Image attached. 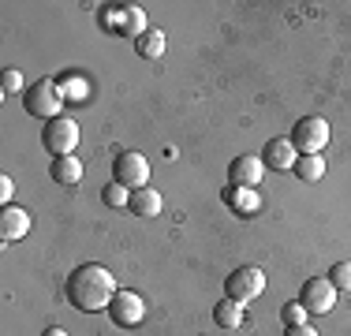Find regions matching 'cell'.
Wrapping results in <instances>:
<instances>
[{
	"mask_svg": "<svg viewBox=\"0 0 351 336\" xmlns=\"http://www.w3.org/2000/svg\"><path fill=\"white\" fill-rule=\"evenodd\" d=\"M262 176H265V165H262V157H258V154H243V157H236V161L228 165V183H232V187L258 191Z\"/></svg>",
	"mask_w": 351,
	"mask_h": 336,
	"instance_id": "cell-10",
	"label": "cell"
},
{
	"mask_svg": "<svg viewBox=\"0 0 351 336\" xmlns=\"http://www.w3.org/2000/svg\"><path fill=\"white\" fill-rule=\"evenodd\" d=\"M60 90H64V101H82V97H86V82L75 79V75L60 82Z\"/></svg>",
	"mask_w": 351,
	"mask_h": 336,
	"instance_id": "cell-23",
	"label": "cell"
},
{
	"mask_svg": "<svg viewBox=\"0 0 351 336\" xmlns=\"http://www.w3.org/2000/svg\"><path fill=\"white\" fill-rule=\"evenodd\" d=\"M41 336H68V333H64V329H56V325H53V329H45Z\"/></svg>",
	"mask_w": 351,
	"mask_h": 336,
	"instance_id": "cell-26",
	"label": "cell"
},
{
	"mask_svg": "<svg viewBox=\"0 0 351 336\" xmlns=\"http://www.w3.org/2000/svg\"><path fill=\"white\" fill-rule=\"evenodd\" d=\"M295 161H299V149L291 146V139H269V142H265V149H262V165L265 168L288 172Z\"/></svg>",
	"mask_w": 351,
	"mask_h": 336,
	"instance_id": "cell-12",
	"label": "cell"
},
{
	"mask_svg": "<svg viewBox=\"0 0 351 336\" xmlns=\"http://www.w3.org/2000/svg\"><path fill=\"white\" fill-rule=\"evenodd\" d=\"M101 23L108 30L123 34V38H135V41L146 34V12H142V8H131V4H120V8H112V12H105Z\"/></svg>",
	"mask_w": 351,
	"mask_h": 336,
	"instance_id": "cell-8",
	"label": "cell"
},
{
	"mask_svg": "<svg viewBox=\"0 0 351 336\" xmlns=\"http://www.w3.org/2000/svg\"><path fill=\"white\" fill-rule=\"evenodd\" d=\"M108 314H112L116 325H123V329H135V325H142V317H146V302H142L138 291H116Z\"/></svg>",
	"mask_w": 351,
	"mask_h": 336,
	"instance_id": "cell-9",
	"label": "cell"
},
{
	"mask_svg": "<svg viewBox=\"0 0 351 336\" xmlns=\"http://www.w3.org/2000/svg\"><path fill=\"white\" fill-rule=\"evenodd\" d=\"M325 142H329V123L322 116H303V120L291 128V146L299 154H322Z\"/></svg>",
	"mask_w": 351,
	"mask_h": 336,
	"instance_id": "cell-5",
	"label": "cell"
},
{
	"mask_svg": "<svg viewBox=\"0 0 351 336\" xmlns=\"http://www.w3.org/2000/svg\"><path fill=\"white\" fill-rule=\"evenodd\" d=\"M284 336H317V329H311V325H291Z\"/></svg>",
	"mask_w": 351,
	"mask_h": 336,
	"instance_id": "cell-25",
	"label": "cell"
},
{
	"mask_svg": "<svg viewBox=\"0 0 351 336\" xmlns=\"http://www.w3.org/2000/svg\"><path fill=\"white\" fill-rule=\"evenodd\" d=\"M131 213L135 217H157L161 213V195L154 187H142V191H131Z\"/></svg>",
	"mask_w": 351,
	"mask_h": 336,
	"instance_id": "cell-16",
	"label": "cell"
},
{
	"mask_svg": "<svg viewBox=\"0 0 351 336\" xmlns=\"http://www.w3.org/2000/svg\"><path fill=\"white\" fill-rule=\"evenodd\" d=\"M299 302L306 307V314H329L337 307V288H332L329 276H311L299 291Z\"/></svg>",
	"mask_w": 351,
	"mask_h": 336,
	"instance_id": "cell-6",
	"label": "cell"
},
{
	"mask_svg": "<svg viewBox=\"0 0 351 336\" xmlns=\"http://www.w3.org/2000/svg\"><path fill=\"white\" fill-rule=\"evenodd\" d=\"M280 322L284 325H288V329H291V325H306V307H303V302H284V307H280Z\"/></svg>",
	"mask_w": 351,
	"mask_h": 336,
	"instance_id": "cell-20",
	"label": "cell"
},
{
	"mask_svg": "<svg viewBox=\"0 0 351 336\" xmlns=\"http://www.w3.org/2000/svg\"><path fill=\"white\" fill-rule=\"evenodd\" d=\"M224 202H228L236 213L250 217L258 209V191H250V187H228V191H224Z\"/></svg>",
	"mask_w": 351,
	"mask_h": 336,
	"instance_id": "cell-17",
	"label": "cell"
},
{
	"mask_svg": "<svg viewBox=\"0 0 351 336\" xmlns=\"http://www.w3.org/2000/svg\"><path fill=\"white\" fill-rule=\"evenodd\" d=\"M101 202L108 209H123V206H131V191L123 187V183H105V191H101Z\"/></svg>",
	"mask_w": 351,
	"mask_h": 336,
	"instance_id": "cell-19",
	"label": "cell"
},
{
	"mask_svg": "<svg viewBox=\"0 0 351 336\" xmlns=\"http://www.w3.org/2000/svg\"><path fill=\"white\" fill-rule=\"evenodd\" d=\"M112 180L123 183L128 191H142L149 183V161L142 154H120L112 165Z\"/></svg>",
	"mask_w": 351,
	"mask_h": 336,
	"instance_id": "cell-7",
	"label": "cell"
},
{
	"mask_svg": "<svg viewBox=\"0 0 351 336\" xmlns=\"http://www.w3.org/2000/svg\"><path fill=\"white\" fill-rule=\"evenodd\" d=\"M291 172H295V180H303V183H317L325 176V157L322 154H299V161L291 165Z\"/></svg>",
	"mask_w": 351,
	"mask_h": 336,
	"instance_id": "cell-14",
	"label": "cell"
},
{
	"mask_svg": "<svg viewBox=\"0 0 351 336\" xmlns=\"http://www.w3.org/2000/svg\"><path fill=\"white\" fill-rule=\"evenodd\" d=\"M12 191H15V183H12V176H0V202H12Z\"/></svg>",
	"mask_w": 351,
	"mask_h": 336,
	"instance_id": "cell-24",
	"label": "cell"
},
{
	"mask_svg": "<svg viewBox=\"0 0 351 336\" xmlns=\"http://www.w3.org/2000/svg\"><path fill=\"white\" fill-rule=\"evenodd\" d=\"M23 105H27L30 116H38V120H56L60 116V105H64V90L60 82L53 79H38L27 86V94H23Z\"/></svg>",
	"mask_w": 351,
	"mask_h": 336,
	"instance_id": "cell-2",
	"label": "cell"
},
{
	"mask_svg": "<svg viewBox=\"0 0 351 336\" xmlns=\"http://www.w3.org/2000/svg\"><path fill=\"white\" fill-rule=\"evenodd\" d=\"M262 291H265V273L254 265H239L236 273L224 280V299H236V302H243V307L250 299H258Z\"/></svg>",
	"mask_w": 351,
	"mask_h": 336,
	"instance_id": "cell-4",
	"label": "cell"
},
{
	"mask_svg": "<svg viewBox=\"0 0 351 336\" xmlns=\"http://www.w3.org/2000/svg\"><path fill=\"white\" fill-rule=\"evenodd\" d=\"M116 276L108 273L105 265H79L75 273L68 276V302L75 310H86V314H94V310H108L116 299Z\"/></svg>",
	"mask_w": 351,
	"mask_h": 336,
	"instance_id": "cell-1",
	"label": "cell"
},
{
	"mask_svg": "<svg viewBox=\"0 0 351 336\" xmlns=\"http://www.w3.org/2000/svg\"><path fill=\"white\" fill-rule=\"evenodd\" d=\"M53 183H60V187H75V183H82V161L79 157H53Z\"/></svg>",
	"mask_w": 351,
	"mask_h": 336,
	"instance_id": "cell-13",
	"label": "cell"
},
{
	"mask_svg": "<svg viewBox=\"0 0 351 336\" xmlns=\"http://www.w3.org/2000/svg\"><path fill=\"white\" fill-rule=\"evenodd\" d=\"M19 90H23V75L15 71V67H8V71H4V79H0V94H4V97H12V94H19ZM23 94H27V90H23Z\"/></svg>",
	"mask_w": 351,
	"mask_h": 336,
	"instance_id": "cell-22",
	"label": "cell"
},
{
	"mask_svg": "<svg viewBox=\"0 0 351 336\" xmlns=\"http://www.w3.org/2000/svg\"><path fill=\"white\" fill-rule=\"evenodd\" d=\"M135 53L146 56V60H157V56L165 53V30H146V34L135 41Z\"/></svg>",
	"mask_w": 351,
	"mask_h": 336,
	"instance_id": "cell-18",
	"label": "cell"
},
{
	"mask_svg": "<svg viewBox=\"0 0 351 336\" xmlns=\"http://www.w3.org/2000/svg\"><path fill=\"white\" fill-rule=\"evenodd\" d=\"M41 146L53 157H71L75 146H79V123L68 120V116H56L41 128Z\"/></svg>",
	"mask_w": 351,
	"mask_h": 336,
	"instance_id": "cell-3",
	"label": "cell"
},
{
	"mask_svg": "<svg viewBox=\"0 0 351 336\" xmlns=\"http://www.w3.org/2000/svg\"><path fill=\"white\" fill-rule=\"evenodd\" d=\"M30 232V213L23 206H4L0 209V243H15Z\"/></svg>",
	"mask_w": 351,
	"mask_h": 336,
	"instance_id": "cell-11",
	"label": "cell"
},
{
	"mask_svg": "<svg viewBox=\"0 0 351 336\" xmlns=\"http://www.w3.org/2000/svg\"><path fill=\"white\" fill-rule=\"evenodd\" d=\"M325 276L332 280V288H337V291H351V262H337Z\"/></svg>",
	"mask_w": 351,
	"mask_h": 336,
	"instance_id": "cell-21",
	"label": "cell"
},
{
	"mask_svg": "<svg viewBox=\"0 0 351 336\" xmlns=\"http://www.w3.org/2000/svg\"><path fill=\"white\" fill-rule=\"evenodd\" d=\"M213 322L221 325V329H239L243 325V302H236V299H221L213 307Z\"/></svg>",
	"mask_w": 351,
	"mask_h": 336,
	"instance_id": "cell-15",
	"label": "cell"
}]
</instances>
